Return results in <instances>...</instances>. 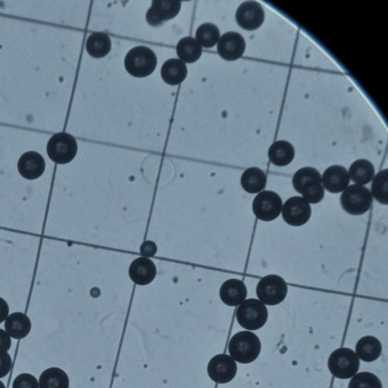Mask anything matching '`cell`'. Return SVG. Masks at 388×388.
Masks as SVG:
<instances>
[{"label": "cell", "mask_w": 388, "mask_h": 388, "mask_svg": "<svg viewBox=\"0 0 388 388\" xmlns=\"http://www.w3.org/2000/svg\"><path fill=\"white\" fill-rule=\"evenodd\" d=\"M12 358L7 352H0V378L6 376L12 368Z\"/></svg>", "instance_id": "obj_33"}, {"label": "cell", "mask_w": 388, "mask_h": 388, "mask_svg": "<svg viewBox=\"0 0 388 388\" xmlns=\"http://www.w3.org/2000/svg\"><path fill=\"white\" fill-rule=\"evenodd\" d=\"M5 328L9 336L15 339H22L30 333L32 322L25 314L14 313L7 317Z\"/></svg>", "instance_id": "obj_18"}, {"label": "cell", "mask_w": 388, "mask_h": 388, "mask_svg": "<svg viewBox=\"0 0 388 388\" xmlns=\"http://www.w3.org/2000/svg\"><path fill=\"white\" fill-rule=\"evenodd\" d=\"M266 306L257 299L245 300L237 310V319L242 328L255 331L264 327L268 319Z\"/></svg>", "instance_id": "obj_4"}, {"label": "cell", "mask_w": 388, "mask_h": 388, "mask_svg": "<svg viewBox=\"0 0 388 388\" xmlns=\"http://www.w3.org/2000/svg\"><path fill=\"white\" fill-rule=\"evenodd\" d=\"M0 388H6L5 384L1 381H0Z\"/></svg>", "instance_id": "obj_37"}, {"label": "cell", "mask_w": 388, "mask_h": 388, "mask_svg": "<svg viewBox=\"0 0 388 388\" xmlns=\"http://www.w3.org/2000/svg\"><path fill=\"white\" fill-rule=\"evenodd\" d=\"M257 295L264 304L278 305L287 297V285L283 278L269 275L260 280L257 287Z\"/></svg>", "instance_id": "obj_6"}, {"label": "cell", "mask_w": 388, "mask_h": 388, "mask_svg": "<svg viewBox=\"0 0 388 388\" xmlns=\"http://www.w3.org/2000/svg\"><path fill=\"white\" fill-rule=\"evenodd\" d=\"M219 294L223 303L230 306H237L246 299L247 290L242 280L232 278L221 285Z\"/></svg>", "instance_id": "obj_16"}, {"label": "cell", "mask_w": 388, "mask_h": 388, "mask_svg": "<svg viewBox=\"0 0 388 388\" xmlns=\"http://www.w3.org/2000/svg\"><path fill=\"white\" fill-rule=\"evenodd\" d=\"M238 366L234 360L226 354L213 357L208 365V374L212 381L226 384L234 380Z\"/></svg>", "instance_id": "obj_9"}, {"label": "cell", "mask_w": 388, "mask_h": 388, "mask_svg": "<svg viewBox=\"0 0 388 388\" xmlns=\"http://www.w3.org/2000/svg\"><path fill=\"white\" fill-rule=\"evenodd\" d=\"M220 32L215 25L206 23L201 25L196 33L198 42L205 48H212L219 41Z\"/></svg>", "instance_id": "obj_27"}, {"label": "cell", "mask_w": 388, "mask_h": 388, "mask_svg": "<svg viewBox=\"0 0 388 388\" xmlns=\"http://www.w3.org/2000/svg\"><path fill=\"white\" fill-rule=\"evenodd\" d=\"M381 342L373 336H366L360 340L356 346V352L358 358L365 362H373L382 354Z\"/></svg>", "instance_id": "obj_21"}, {"label": "cell", "mask_w": 388, "mask_h": 388, "mask_svg": "<svg viewBox=\"0 0 388 388\" xmlns=\"http://www.w3.org/2000/svg\"><path fill=\"white\" fill-rule=\"evenodd\" d=\"M312 210L309 203L303 198L294 197L288 199L283 209L284 220L291 226H302L311 217Z\"/></svg>", "instance_id": "obj_10"}, {"label": "cell", "mask_w": 388, "mask_h": 388, "mask_svg": "<svg viewBox=\"0 0 388 388\" xmlns=\"http://www.w3.org/2000/svg\"><path fill=\"white\" fill-rule=\"evenodd\" d=\"M39 387L40 388H70V378L61 368H48L41 374Z\"/></svg>", "instance_id": "obj_26"}, {"label": "cell", "mask_w": 388, "mask_h": 388, "mask_svg": "<svg viewBox=\"0 0 388 388\" xmlns=\"http://www.w3.org/2000/svg\"><path fill=\"white\" fill-rule=\"evenodd\" d=\"M157 65L156 54L147 46L134 47L124 60L125 70L136 77L149 76L156 70Z\"/></svg>", "instance_id": "obj_2"}, {"label": "cell", "mask_w": 388, "mask_h": 388, "mask_svg": "<svg viewBox=\"0 0 388 388\" xmlns=\"http://www.w3.org/2000/svg\"><path fill=\"white\" fill-rule=\"evenodd\" d=\"M46 162L40 153L34 151L22 155L18 162V169L21 176L27 180H35L44 173Z\"/></svg>", "instance_id": "obj_14"}, {"label": "cell", "mask_w": 388, "mask_h": 388, "mask_svg": "<svg viewBox=\"0 0 388 388\" xmlns=\"http://www.w3.org/2000/svg\"><path fill=\"white\" fill-rule=\"evenodd\" d=\"M314 182H322V177L316 169L311 167L300 169L293 177L294 188L299 193L307 184Z\"/></svg>", "instance_id": "obj_28"}, {"label": "cell", "mask_w": 388, "mask_h": 388, "mask_svg": "<svg viewBox=\"0 0 388 388\" xmlns=\"http://www.w3.org/2000/svg\"><path fill=\"white\" fill-rule=\"evenodd\" d=\"M229 354L233 360L242 364L254 362L261 352V342L257 335L240 332L231 339Z\"/></svg>", "instance_id": "obj_1"}, {"label": "cell", "mask_w": 388, "mask_h": 388, "mask_svg": "<svg viewBox=\"0 0 388 388\" xmlns=\"http://www.w3.org/2000/svg\"><path fill=\"white\" fill-rule=\"evenodd\" d=\"M373 194L367 188L360 184H353L347 188L341 197L343 209L353 216H361L370 209Z\"/></svg>", "instance_id": "obj_5"}, {"label": "cell", "mask_w": 388, "mask_h": 388, "mask_svg": "<svg viewBox=\"0 0 388 388\" xmlns=\"http://www.w3.org/2000/svg\"><path fill=\"white\" fill-rule=\"evenodd\" d=\"M177 54L183 63H193L198 61L202 53V46L196 39L193 37H184L179 42Z\"/></svg>", "instance_id": "obj_24"}, {"label": "cell", "mask_w": 388, "mask_h": 388, "mask_svg": "<svg viewBox=\"0 0 388 388\" xmlns=\"http://www.w3.org/2000/svg\"><path fill=\"white\" fill-rule=\"evenodd\" d=\"M295 150L293 145L285 141H278L271 146L269 158L275 166L283 167L293 161Z\"/></svg>", "instance_id": "obj_19"}, {"label": "cell", "mask_w": 388, "mask_h": 388, "mask_svg": "<svg viewBox=\"0 0 388 388\" xmlns=\"http://www.w3.org/2000/svg\"><path fill=\"white\" fill-rule=\"evenodd\" d=\"M142 254L146 255H153L154 254H156V245L153 244V242H150V247H147L143 244L142 245L141 248Z\"/></svg>", "instance_id": "obj_36"}, {"label": "cell", "mask_w": 388, "mask_h": 388, "mask_svg": "<svg viewBox=\"0 0 388 388\" xmlns=\"http://www.w3.org/2000/svg\"><path fill=\"white\" fill-rule=\"evenodd\" d=\"M129 276L135 284L147 285L157 276V268L153 261L148 258H138L133 261L129 268Z\"/></svg>", "instance_id": "obj_15"}, {"label": "cell", "mask_w": 388, "mask_h": 388, "mask_svg": "<svg viewBox=\"0 0 388 388\" xmlns=\"http://www.w3.org/2000/svg\"><path fill=\"white\" fill-rule=\"evenodd\" d=\"M47 154L57 164H67L74 160L77 152V143L72 135L59 133L53 136L47 143Z\"/></svg>", "instance_id": "obj_7"}, {"label": "cell", "mask_w": 388, "mask_h": 388, "mask_svg": "<svg viewBox=\"0 0 388 388\" xmlns=\"http://www.w3.org/2000/svg\"><path fill=\"white\" fill-rule=\"evenodd\" d=\"M181 6L180 1L155 0L146 18L150 25L157 27L176 17L181 11Z\"/></svg>", "instance_id": "obj_13"}, {"label": "cell", "mask_w": 388, "mask_h": 388, "mask_svg": "<svg viewBox=\"0 0 388 388\" xmlns=\"http://www.w3.org/2000/svg\"><path fill=\"white\" fill-rule=\"evenodd\" d=\"M110 37L102 32H96L87 38L86 48L87 53L94 58H103L111 51Z\"/></svg>", "instance_id": "obj_23"}, {"label": "cell", "mask_w": 388, "mask_h": 388, "mask_svg": "<svg viewBox=\"0 0 388 388\" xmlns=\"http://www.w3.org/2000/svg\"><path fill=\"white\" fill-rule=\"evenodd\" d=\"M360 358L351 349L342 347L335 351L328 360L330 372L340 380H348L360 368Z\"/></svg>", "instance_id": "obj_3"}, {"label": "cell", "mask_w": 388, "mask_h": 388, "mask_svg": "<svg viewBox=\"0 0 388 388\" xmlns=\"http://www.w3.org/2000/svg\"><path fill=\"white\" fill-rule=\"evenodd\" d=\"M266 176L263 170L252 167L242 173L241 186L247 192L257 193L263 190L266 186Z\"/></svg>", "instance_id": "obj_22"}, {"label": "cell", "mask_w": 388, "mask_h": 388, "mask_svg": "<svg viewBox=\"0 0 388 388\" xmlns=\"http://www.w3.org/2000/svg\"><path fill=\"white\" fill-rule=\"evenodd\" d=\"M187 75L186 65L177 59L167 61L163 64L161 70L163 81L170 85L181 84L186 80Z\"/></svg>", "instance_id": "obj_20"}, {"label": "cell", "mask_w": 388, "mask_h": 388, "mask_svg": "<svg viewBox=\"0 0 388 388\" xmlns=\"http://www.w3.org/2000/svg\"><path fill=\"white\" fill-rule=\"evenodd\" d=\"M12 345L11 336L4 330L0 329V352H7Z\"/></svg>", "instance_id": "obj_34"}, {"label": "cell", "mask_w": 388, "mask_h": 388, "mask_svg": "<svg viewBox=\"0 0 388 388\" xmlns=\"http://www.w3.org/2000/svg\"><path fill=\"white\" fill-rule=\"evenodd\" d=\"M348 388H382V384L374 374L361 373L354 376Z\"/></svg>", "instance_id": "obj_30"}, {"label": "cell", "mask_w": 388, "mask_h": 388, "mask_svg": "<svg viewBox=\"0 0 388 388\" xmlns=\"http://www.w3.org/2000/svg\"><path fill=\"white\" fill-rule=\"evenodd\" d=\"M348 174L349 177L356 184L364 186L374 179L375 168L370 161L358 160L351 164Z\"/></svg>", "instance_id": "obj_25"}, {"label": "cell", "mask_w": 388, "mask_h": 388, "mask_svg": "<svg viewBox=\"0 0 388 388\" xmlns=\"http://www.w3.org/2000/svg\"><path fill=\"white\" fill-rule=\"evenodd\" d=\"M265 20L263 6L254 1L242 4L236 13V21L240 27L247 31L257 30Z\"/></svg>", "instance_id": "obj_11"}, {"label": "cell", "mask_w": 388, "mask_h": 388, "mask_svg": "<svg viewBox=\"0 0 388 388\" xmlns=\"http://www.w3.org/2000/svg\"><path fill=\"white\" fill-rule=\"evenodd\" d=\"M253 210L259 220L273 221L283 210V200L273 191L261 192L254 200Z\"/></svg>", "instance_id": "obj_8"}, {"label": "cell", "mask_w": 388, "mask_h": 388, "mask_svg": "<svg viewBox=\"0 0 388 388\" xmlns=\"http://www.w3.org/2000/svg\"><path fill=\"white\" fill-rule=\"evenodd\" d=\"M303 198L309 203H318L322 201L325 195V189L322 186V182H314L307 184L300 193Z\"/></svg>", "instance_id": "obj_31"}, {"label": "cell", "mask_w": 388, "mask_h": 388, "mask_svg": "<svg viewBox=\"0 0 388 388\" xmlns=\"http://www.w3.org/2000/svg\"><path fill=\"white\" fill-rule=\"evenodd\" d=\"M9 313V308L6 300L0 297V323H2L7 318Z\"/></svg>", "instance_id": "obj_35"}, {"label": "cell", "mask_w": 388, "mask_h": 388, "mask_svg": "<svg viewBox=\"0 0 388 388\" xmlns=\"http://www.w3.org/2000/svg\"><path fill=\"white\" fill-rule=\"evenodd\" d=\"M322 181L324 188L332 193L344 191L349 183L350 177L345 168L341 166H332L328 168L323 174Z\"/></svg>", "instance_id": "obj_17"}, {"label": "cell", "mask_w": 388, "mask_h": 388, "mask_svg": "<svg viewBox=\"0 0 388 388\" xmlns=\"http://www.w3.org/2000/svg\"><path fill=\"white\" fill-rule=\"evenodd\" d=\"M13 388H39V384L34 375L25 373L15 378Z\"/></svg>", "instance_id": "obj_32"}, {"label": "cell", "mask_w": 388, "mask_h": 388, "mask_svg": "<svg viewBox=\"0 0 388 388\" xmlns=\"http://www.w3.org/2000/svg\"><path fill=\"white\" fill-rule=\"evenodd\" d=\"M372 192L375 200L387 205L388 202V171L384 169L373 179Z\"/></svg>", "instance_id": "obj_29"}, {"label": "cell", "mask_w": 388, "mask_h": 388, "mask_svg": "<svg viewBox=\"0 0 388 388\" xmlns=\"http://www.w3.org/2000/svg\"><path fill=\"white\" fill-rule=\"evenodd\" d=\"M246 42L245 38L237 32L223 34L218 43L217 51L222 59L235 61L245 53Z\"/></svg>", "instance_id": "obj_12"}]
</instances>
